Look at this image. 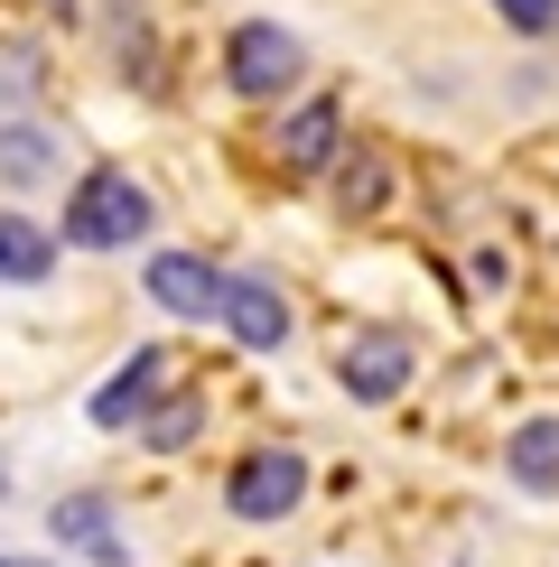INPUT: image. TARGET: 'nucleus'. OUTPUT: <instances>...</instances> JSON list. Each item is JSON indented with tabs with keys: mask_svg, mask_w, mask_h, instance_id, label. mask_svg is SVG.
Listing matches in <instances>:
<instances>
[{
	"mask_svg": "<svg viewBox=\"0 0 559 567\" xmlns=\"http://www.w3.org/2000/svg\"><path fill=\"white\" fill-rule=\"evenodd\" d=\"M383 196H392V168H383L373 150H355V158L336 168V205H345V215H383Z\"/></svg>",
	"mask_w": 559,
	"mask_h": 567,
	"instance_id": "13",
	"label": "nucleus"
},
{
	"mask_svg": "<svg viewBox=\"0 0 559 567\" xmlns=\"http://www.w3.org/2000/svg\"><path fill=\"white\" fill-rule=\"evenodd\" d=\"M140 279H150V298L169 307V317H215V298H224V270L196 261V251H159Z\"/></svg>",
	"mask_w": 559,
	"mask_h": 567,
	"instance_id": "7",
	"label": "nucleus"
},
{
	"mask_svg": "<svg viewBox=\"0 0 559 567\" xmlns=\"http://www.w3.org/2000/svg\"><path fill=\"white\" fill-rule=\"evenodd\" d=\"M298 65H308V47H298L280 19H243V29L224 38V84L243 93V103H271V93L298 84Z\"/></svg>",
	"mask_w": 559,
	"mask_h": 567,
	"instance_id": "3",
	"label": "nucleus"
},
{
	"mask_svg": "<svg viewBox=\"0 0 559 567\" xmlns=\"http://www.w3.org/2000/svg\"><path fill=\"white\" fill-rule=\"evenodd\" d=\"M0 567H19V558H0Z\"/></svg>",
	"mask_w": 559,
	"mask_h": 567,
	"instance_id": "17",
	"label": "nucleus"
},
{
	"mask_svg": "<svg viewBox=\"0 0 559 567\" xmlns=\"http://www.w3.org/2000/svg\"><path fill=\"white\" fill-rule=\"evenodd\" d=\"M336 140H345V112H336V103H298L289 131H280V168H289V177H317L326 158H336Z\"/></svg>",
	"mask_w": 559,
	"mask_h": 567,
	"instance_id": "9",
	"label": "nucleus"
},
{
	"mask_svg": "<svg viewBox=\"0 0 559 567\" xmlns=\"http://www.w3.org/2000/svg\"><path fill=\"white\" fill-rule=\"evenodd\" d=\"M47 530H57L65 549H84L93 567H131V549H122V530H112V503H103V493H65V503L47 512Z\"/></svg>",
	"mask_w": 559,
	"mask_h": 567,
	"instance_id": "8",
	"label": "nucleus"
},
{
	"mask_svg": "<svg viewBox=\"0 0 559 567\" xmlns=\"http://www.w3.org/2000/svg\"><path fill=\"white\" fill-rule=\"evenodd\" d=\"M298 503H308V456H298V446H252V456L224 475V512L233 522H289Z\"/></svg>",
	"mask_w": 559,
	"mask_h": 567,
	"instance_id": "2",
	"label": "nucleus"
},
{
	"mask_svg": "<svg viewBox=\"0 0 559 567\" xmlns=\"http://www.w3.org/2000/svg\"><path fill=\"white\" fill-rule=\"evenodd\" d=\"M196 429H205V400L196 391H169L150 419H140V446H150V456H177V446H196Z\"/></svg>",
	"mask_w": 559,
	"mask_h": 567,
	"instance_id": "12",
	"label": "nucleus"
},
{
	"mask_svg": "<svg viewBox=\"0 0 559 567\" xmlns=\"http://www.w3.org/2000/svg\"><path fill=\"white\" fill-rule=\"evenodd\" d=\"M0 493H10V465H0Z\"/></svg>",
	"mask_w": 559,
	"mask_h": 567,
	"instance_id": "15",
	"label": "nucleus"
},
{
	"mask_svg": "<svg viewBox=\"0 0 559 567\" xmlns=\"http://www.w3.org/2000/svg\"><path fill=\"white\" fill-rule=\"evenodd\" d=\"M159 391H169V344H140L131 363L93 391V429H140V419L159 410Z\"/></svg>",
	"mask_w": 559,
	"mask_h": 567,
	"instance_id": "6",
	"label": "nucleus"
},
{
	"mask_svg": "<svg viewBox=\"0 0 559 567\" xmlns=\"http://www.w3.org/2000/svg\"><path fill=\"white\" fill-rule=\"evenodd\" d=\"M215 317H224V336L243 344V353H280L289 344V298L271 289V279H224V298H215Z\"/></svg>",
	"mask_w": 559,
	"mask_h": 567,
	"instance_id": "5",
	"label": "nucleus"
},
{
	"mask_svg": "<svg viewBox=\"0 0 559 567\" xmlns=\"http://www.w3.org/2000/svg\"><path fill=\"white\" fill-rule=\"evenodd\" d=\"M57 10H75V0H57Z\"/></svg>",
	"mask_w": 559,
	"mask_h": 567,
	"instance_id": "16",
	"label": "nucleus"
},
{
	"mask_svg": "<svg viewBox=\"0 0 559 567\" xmlns=\"http://www.w3.org/2000/svg\"><path fill=\"white\" fill-rule=\"evenodd\" d=\"M140 233H150V196H140V186H131L122 168H93V177H75L57 243H75V251H131Z\"/></svg>",
	"mask_w": 559,
	"mask_h": 567,
	"instance_id": "1",
	"label": "nucleus"
},
{
	"mask_svg": "<svg viewBox=\"0 0 559 567\" xmlns=\"http://www.w3.org/2000/svg\"><path fill=\"white\" fill-rule=\"evenodd\" d=\"M57 270V233L29 215H0V289H38Z\"/></svg>",
	"mask_w": 559,
	"mask_h": 567,
	"instance_id": "11",
	"label": "nucleus"
},
{
	"mask_svg": "<svg viewBox=\"0 0 559 567\" xmlns=\"http://www.w3.org/2000/svg\"><path fill=\"white\" fill-rule=\"evenodd\" d=\"M410 372H419V344L402 336V326H364V336L336 344V382H345V400H364V410L402 400Z\"/></svg>",
	"mask_w": 559,
	"mask_h": 567,
	"instance_id": "4",
	"label": "nucleus"
},
{
	"mask_svg": "<svg viewBox=\"0 0 559 567\" xmlns=\"http://www.w3.org/2000/svg\"><path fill=\"white\" fill-rule=\"evenodd\" d=\"M504 475L522 484V493H559V419H522V429L504 437Z\"/></svg>",
	"mask_w": 559,
	"mask_h": 567,
	"instance_id": "10",
	"label": "nucleus"
},
{
	"mask_svg": "<svg viewBox=\"0 0 559 567\" xmlns=\"http://www.w3.org/2000/svg\"><path fill=\"white\" fill-rule=\"evenodd\" d=\"M495 10H504L522 38H550V29H559V0H495Z\"/></svg>",
	"mask_w": 559,
	"mask_h": 567,
	"instance_id": "14",
	"label": "nucleus"
}]
</instances>
